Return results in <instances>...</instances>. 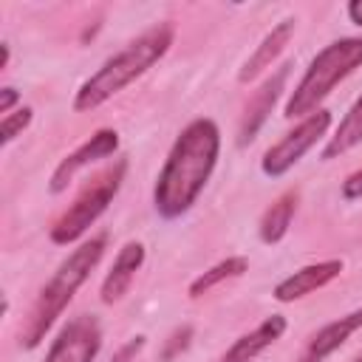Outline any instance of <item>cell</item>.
Listing matches in <instances>:
<instances>
[{
    "instance_id": "1",
    "label": "cell",
    "mask_w": 362,
    "mask_h": 362,
    "mask_svg": "<svg viewBox=\"0 0 362 362\" xmlns=\"http://www.w3.org/2000/svg\"><path fill=\"white\" fill-rule=\"evenodd\" d=\"M221 158V130L201 116L181 127L153 184V206L158 218L175 221L187 215L209 184Z\"/></svg>"
},
{
    "instance_id": "2",
    "label": "cell",
    "mask_w": 362,
    "mask_h": 362,
    "mask_svg": "<svg viewBox=\"0 0 362 362\" xmlns=\"http://www.w3.org/2000/svg\"><path fill=\"white\" fill-rule=\"evenodd\" d=\"M175 42V25L173 23H156L153 28L141 31L136 40H130L122 51L107 57L74 93V113H90L119 96L127 85H133L139 76H144L156 62L167 57V51Z\"/></svg>"
},
{
    "instance_id": "3",
    "label": "cell",
    "mask_w": 362,
    "mask_h": 362,
    "mask_svg": "<svg viewBox=\"0 0 362 362\" xmlns=\"http://www.w3.org/2000/svg\"><path fill=\"white\" fill-rule=\"evenodd\" d=\"M105 249H107V235L99 232L88 240H82L59 266L57 272L51 274V280L40 288L23 328H20V348L25 351H34L42 345L45 334L57 325V320L65 314V308L71 305L74 294L88 283L90 272L102 263L105 257Z\"/></svg>"
},
{
    "instance_id": "4",
    "label": "cell",
    "mask_w": 362,
    "mask_h": 362,
    "mask_svg": "<svg viewBox=\"0 0 362 362\" xmlns=\"http://www.w3.org/2000/svg\"><path fill=\"white\" fill-rule=\"evenodd\" d=\"M356 68H362V37H339L328 42L311 57L308 68L283 105V116L305 119L308 113L320 110L334 88L345 82Z\"/></svg>"
},
{
    "instance_id": "5",
    "label": "cell",
    "mask_w": 362,
    "mask_h": 362,
    "mask_svg": "<svg viewBox=\"0 0 362 362\" xmlns=\"http://www.w3.org/2000/svg\"><path fill=\"white\" fill-rule=\"evenodd\" d=\"M124 175H127V158H116L102 173L88 178L82 184V189L76 192L74 204L51 223V229H48L51 243H57V246L79 243L88 235V229L107 212V206L113 204V198L119 195V189L124 184Z\"/></svg>"
},
{
    "instance_id": "6",
    "label": "cell",
    "mask_w": 362,
    "mask_h": 362,
    "mask_svg": "<svg viewBox=\"0 0 362 362\" xmlns=\"http://www.w3.org/2000/svg\"><path fill=\"white\" fill-rule=\"evenodd\" d=\"M331 127V110L328 107H320L314 113H308L305 119H300L280 141H274L263 158H260V173L266 178H283L288 170H294L300 164V158L320 141L325 139Z\"/></svg>"
},
{
    "instance_id": "7",
    "label": "cell",
    "mask_w": 362,
    "mask_h": 362,
    "mask_svg": "<svg viewBox=\"0 0 362 362\" xmlns=\"http://www.w3.org/2000/svg\"><path fill=\"white\" fill-rule=\"evenodd\" d=\"M102 351V325L93 314L71 317L45 351V362H93Z\"/></svg>"
},
{
    "instance_id": "8",
    "label": "cell",
    "mask_w": 362,
    "mask_h": 362,
    "mask_svg": "<svg viewBox=\"0 0 362 362\" xmlns=\"http://www.w3.org/2000/svg\"><path fill=\"white\" fill-rule=\"evenodd\" d=\"M119 150V130L113 127H99L93 130L79 147H74L68 156L59 158V164L54 167L51 178H48V192L59 195L68 189V184L76 178V173H82L85 167L102 161V158H113Z\"/></svg>"
},
{
    "instance_id": "9",
    "label": "cell",
    "mask_w": 362,
    "mask_h": 362,
    "mask_svg": "<svg viewBox=\"0 0 362 362\" xmlns=\"http://www.w3.org/2000/svg\"><path fill=\"white\" fill-rule=\"evenodd\" d=\"M288 74H291V62H283L252 90V96L240 113V122H238V147H246L257 139V133L263 130V124L269 122L274 105L280 102V96L286 90Z\"/></svg>"
},
{
    "instance_id": "10",
    "label": "cell",
    "mask_w": 362,
    "mask_h": 362,
    "mask_svg": "<svg viewBox=\"0 0 362 362\" xmlns=\"http://www.w3.org/2000/svg\"><path fill=\"white\" fill-rule=\"evenodd\" d=\"M345 272V260L342 257H325V260H317V263H305L300 269H294L291 274H286L274 288H272V297L277 303H294V300H303L320 288H325L328 283H334L339 274Z\"/></svg>"
},
{
    "instance_id": "11",
    "label": "cell",
    "mask_w": 362,
    "mask_h": 362,
    "mask_svg": "<svg viewBox=\"0 0 362 362\" xmlns=\"http://www.w3.org/2000/svg\"><path fill=\"white\" fill-rule=\"evenodd\" d=\"M294 31H297V20H294V17H283L280 23H274V25L263 34V40L255 45V51L246 57V62L240 65L238 82H240V85H249V82H255L257 76H263V74L277 62V57L286 51V45L291 42Z\"/></svg>"
},
{
    "instance_id": "12",
    "label": "cell",
    "mask_w": 362,
    "mask_h": 362,
    "mask_svg": "<svg viewBox=\"0 0 362 362\" xmlns=\"http://www.w3.org/2000/svg\"><path fill=\"white\" fill-rule=\"evenodd\" d=\"M144 257H147V249H144L141 240H127L116 252V257H113V263H110V269H107V274L99 286V300L105 305H113V303L124 300V294L130 291L139 269L144 266Z\"/></svg>"
},
{
    "instance_id": "13",
    "label": "cell",
    "mask_w": 362,
    "mask_h": 362,
    "mask_svg": "<svg viewBox=\"0 0 362 362\" xmlns=\"http://www.w3.org/2000/svg\"><path fill=\"white\" fill-rule=\"evenodd\" d=\"M362 328V308H354L331 322H325L320 331H314L300 354L297 362H325L334 351H339L356 331Z\"/></svg>"
},
{
    "instance_id": "14",
    "label": "cell",
    "mask_w": 362,
    "mask_h": 362,
    "mask_svg": "<svg viewBox=\"0 0 362 362\" xmlns=\"http://www.w3.org/2000/svg\"><path fill=\"white\" fill-rule=\"evenodd\" d=\"M288 328V320L283 314H269L263 322H257L252 331L240 334L223 354L218 362H252L257 359L266 348H272Z\"/></svg>"
},
{
    "instance_id": "15",
    "label": "cell",
    "mask_w": 362,
    "mask_h": 362,
    "mask_svg": "<svg viewBox=\"0 0 362 362\" xmlns=\"http://www.w3.org/2000/svg\"><path fill=\"white\" fill-rule=\"evenodd\" d=\"M297 204H300V189H286V192H280L263 209V215L257 221V238L266 246H277L288 235L291 221H294V212H297Z\"/></svg>"
},
{
    "instance_id": "16",
    "label": "cell",
    "mask_w": 362,
    "mask_h": 362,
    "mask_svg": "<svg viewBox=\"0 0 362 362\" xmlns=\"http://www.w3.org/2000/svg\"><path fill=\"white\" fill-rule=\"evenodd\" d=\"M356 144H362V93L351 102V107L339 119L337 130L328 136L325 147L320 150V158L322 161H334V158L345 156L348 150H354Z\"/></svg>"
},
{
    "instance_id": "17",
    "label": "cell",
    "mask_w": 362,
    "mask_h": 362,
    "mask_svg": "<svg viewBox=\"0 0 362 362\" xmlns=\"http://www.w3.org/2000/svg\"><path fill=\"white\" fill-rule=\"evenodd\" d=\"M243 272H249V257H246V255H229V257L218 260L215 266H209L206 272H201V274L187 286V297H189V300H198V297L209 294L215 286L240 277Z\"/></svg>"
},
{
    "instance_id": "18",
    "label": "cell",
    "mask_w": 362,
    "mask_h": 362,
    "mask_svg": "<svg viewBox=\"0 0 362 362\" xmlns=\"http://www.w3.org/2000/svg\"><path fill=\"white\" fill-rule=\"evenodd\" d=\"M192 337H195V328L189 322L184 325H175L164 339H161V348H158V362H173L175 356H181L189 345H192Z\"/></svg>"
},
{
    "instance_id": "19",
    "label": "cell",
    "mask_w": 362,
    "mask_h": 362,
    "mask_svg": "<svg viewBox=\"0 0 362 362\" xmlns=\"http://www.w3.org/2000/svg\"><path fill=\"white\" fill-rule=\"evenodd\" d=\"M31 122H34V107H28V105H23V107H17L14 113L3 116V119H0V144L8 147L17 136H23V133L28 130Z\"/></svg>"
},
{
    "instance_id": "20",
    "label": "cell",
    "mask_w": 362,
    "mask_h": 362,
    "mask_svg": "<svg viewBox=\"0 0 362 362\" xmlns=\"http://www.w3.org/2000/svg\"><path fill=\"white\" fill-rule=\"evenodd\" d=\"M144 345H147V337H144V334H136V337H130L124 345L116 348V354L110 356V362H133V359L144 351Z\"/></svg>"
},
{
    "instance_id": "21",
    "label": "cell",
    "mask_w": 362,
    "mask_h": 362,
    "mask_svg": "<svg viewBox=\"0 0 362 362\" xmlns=\"http://www.w3.org/2000/svg\"><path fill=\"white\" fill-rule=\"evenodd\" d=\"M339 195H342L345 201H359V198H362V170L345 175V181L339 184Z\"/></svg>"
},
{
    "instance_id": "22",
    "label": "cell",
    "mask_w": 362,
    "mask_h": 362,
    "mask_svg": "<svg viewBox=\"0 0 362 362\" xmlns=\"http://www.w3.org/2000/svg\"><path fill=\"white\" fill-rule=\"evenodd\" d=\"M17 105H20V90L14 85H3L0 88V113L8 116V113H14Z\"/></svg>"
},
{
    "instance_id": "23",
    "label": "cell",
    "mask_w": 362,
    "mask_h": 362,
    "mask_svg": "<svg viewBox=\"0 0 362 362\" xmlns=\"http://www.w3.org/2000/svg\"><path fill=\"white\" fill-rule=\"evenodd\" d=\"M345 14H348V20H351L354 25L362 28V0H351V3L345 6Z\"/></svg>"
},
{
    "instance_id": "24",
    "label": "cell",
    "mask_w": 362,
    "mask_h": 362,
    "mask_svg": "<svg viewBox=\"0 0 362 362\" xmlns=\"http://www.w3.org/2000/svg\"><path fill=\"white\" fill-rule=\"evenodd\" d=\"M8 62H11V48H8V42H0V71H6Z\"/></svg>"
},
{
    "instance_id": "25",
    "label": "cell",
    "mask_w": 362,
    "mask_h": 362,
    "mask_svg": "<svg viewBox=\"0 0 362 362\" xmlns=\"http://www.w3.org/2000/svg\"><path fill=\"white\" fill-rule=\"evenodd\" d=\"M351 362H362V354H359V356H354V359H351Z\"/></svg>"
}]
</instances>
